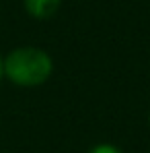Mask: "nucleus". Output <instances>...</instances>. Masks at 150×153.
Returning a JSON list of instances; mask_svg holds the SVG:
<instances>
[{
	"mask_svg": "<svg viewBox=\"0 0 150 153\" xmlns=\"http://www.w3.org/2000/svg\"><path fill=\"white\" fill-rule=\"evenodd\" d=\"M4 79L12 85L33 89L50 81L53 73V60L43 48L37 46H19L2 56Z\"/></svg>",
	"mask_w": 150,
	"mask_h": 153,
	"instance_id": "f257e3e1",
	"label": "nucleus"
},
{
	"mask_svg": "<svg viewBox=\"0 0 150 153\" xmlns=\"http://www.w3.org/2000/svg\"><path fill=\"white\" fill-rule=\"evenodd\" d=\"M62 6V0H23V8L29 17L37 21L51 19Z\"/></svg>",
	"mask_w": 150,
	"mask_h": 153,
	"instance_id": "f03ea898",
	"label": "nucleus"
},
{
	"mask_svg": "<svg viewBox=\"0 0 150 153\" xmlns=\"http://www.w3.org/2000/svg\"><path fill=\"white\" fill-rule=\"evenodd\" d=\"M86 153H124V151L117 145H113V143H99V145L91 147Z\"/></svg>",
	"mask_w": 150,
	"mask_h": 153,
	"instance_id": "7ed1b4c3",
	"label": "nucleus"
},
{
	"mask_svg": "<svg viewBox=\"0 0 150 153\" xmlns=\"http://www.w3.org/2000/svg\"><path fill=\"white\" fill-rule=\"evenodd\" d=\"M4 79V68H2V54H0V81Z\"/></svg>",
	"mask_w": 150,
	"mask_h": 153,
	"instance_id": "20e7f679",
	"label": "nucleus"
},
{
	"mask_svg": "<svg viewBox=\"0 0 150 153\" xmlns=\"http://www.w3.org/2000/svg\"><path fill=\"white\" fill-rule=\"evenodd\" d=\"M148 128H150V114H148Z\"/></svg>",
	"mask_w": 150,
	"mask_h": 153,
	"instance_id": "39448f33",
	"label": "nucleus"
}]
</instances>
